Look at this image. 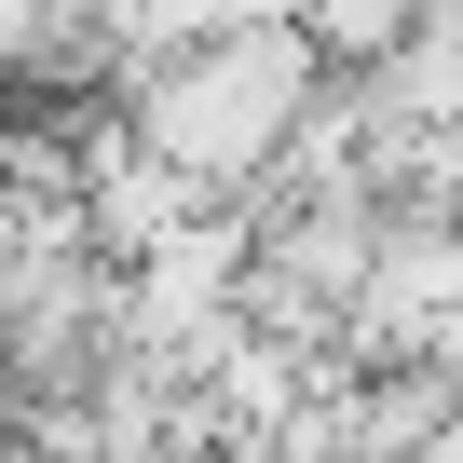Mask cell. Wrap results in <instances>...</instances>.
Returning a JSON list of instances; mask_svg holds the SVG:
<instances>
[{"instance_id":"obj_2","label":"cell","mask_w":463,"mask_h":463,"mask_svg":"<svg viewBox=\"0 0 463 463\" xmlns=\"http://www.w3.org/2000/svg\"><path fill=\"white\" fill-rule=\"evenodd\" d=\"M422 14H436V0H300V28H314L341 69H382V55H395Z\"/></svg>"},{"instance_id":"obj_1","label":"cell","mask_w":463,"mask_h":463,"mask_svg":"<svg viewBox=\"0 0 463 463\" xmlns=\"http://www.w3.org/2000/svg\"><path fill=\"white\" fill-rule=\"evenodd\" d=\"M327 82H341V55H327L300 14H287V28H218V42L150 55V69L123 82V123H137L177 177L246 191V204H260V191L300 164V137H314Z\"/></svg>"}]
</instances>
